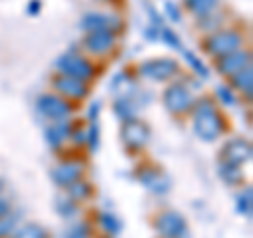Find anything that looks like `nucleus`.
Instances as JSON below:
<instances>
[{"label":"nucleus","instance_id":"12","mask_svg":"<svg viewBox=\"0 0 253 238\" xmlns=\"http://www.w3.org/2000/svg\"><path fill=\"white\" fill-rule=\"evenodd\" d=\"M81 173H83V166L78 162H63L59 166H55L51 177L61 186H70L72 181H76L78 177H81Z\"/></svg>","mask_w":253,"mask_h":238},{"label":"nucleus","instance_id":"20","mask_svg":"<svg viewBox=\"0 0 253 238\" xmlns=\"http://www.w3.org/2000/svg\"><path fill=\"white\" fill-rule=\"evenodd\" d=\"M15 238H46V236H44V230L41 226L28 224V226H23L17 234H15Z\"/></svg>","mask_w":253,"mask_h":238},{"label":"nucleus","instance_id":"8","mask_svg":"<svg viewBox=\"0 0 253 238\" xmlns=\"http://www.w3.org/2000/svg\"><path fill=\"white\" fill-rule=\"evenodd\" d=\"M148 135H150V129L141 120H133V118H129L123 126V139H125V144L131 146V148L144 146L148 141Z\"/></svg>","mask_w":253,"mask_h":238},{"label":"nucleus","instance_id":"10","mask_svg":"<svg viewBox=\"0 0 253 238\" xmlns=\"http://www.w3.org/2000/svg\"><path fill=\"white\" fill-rule=\"evenodd\" d=\"M249 156H251V146L245 139H232L224 148V162L241 164L245 160H249Z\"/></svg>","mask_w":253,"mask_h":238},{"label":"nucleus","instance_id":"25","mask_svg":"<svg viewBox=\"0 0 253 238\" xmlns=\"http://www.w3.org/2000/svg\"><path fill=\"white\" fill-rule=\"evenodd\" d=\"M13 228H15V217H11V215H2V217H0V238L9 236V232Z\"/></svg>","mask_w":253,"mask_h":238},{"label":"nucleus","instance_id":"14","mask_svg":"<svg viewBox=\"0 0 253 238\" xmlns=\"http://www.w3.org/2000/svg\"><path fill=\"white\" fill-rule=\"evenodd\" d=\"M55 86L61 91V93H66L70 95V97H84L86 95V86L78 80V78H72V76H63V78H57L55 80Z\"/></svg>","mask_w":253,"mask_h":238},{"label":"nucleus","instance_id":"2","mask_svg":"<svg viewBox=\"0 0 253 238\" xmlns=\"http://www.w3.org/2000/svg\"><path fill=\"white\" fill-rule=\"evenodd\" d=\"M156 230L163 236H167V238H188V226H186V221L175 211L163 213V215L158 217V221H156Z\"/></svg>","mask_w":253,"mask_h":238},{"label":"nucleus","instance_id":"31","mask_svg":"<svg viewBox=\"0 0 253 238\" xmlns=\"http://www.w3.org/2000/svg\"><path fill=\"white\" fill-rule=\"evenodd\" d=\"M165 11H167L169 19H173V21H179V11L175 9V4H173V2H165Z\"/></svg>","mask_w":253,"mask_h":238},{"label":"nucleus","instance_id":"11","mask_svg":"<svg viewBox=\"0 0 253 238\" xmlns=\"http://www.w3.org/2000/svg\"><path fill=\"white\" fill-rule=\"evenodd\" d=\"M245 66H249V53L232 51V53L224 55V59L219 61V72L221 74H236V72H241Z\"/></svg>","mask_w":253,"mask_h":238},{"label":"nucleus","instance_id":"7","mask_svg":"<svg viewBox=\"0 0 253 238\" xmlns=\"http://www.w3.org/2000/svg\"><path fill=\"white\" fill-rule=\"evenodd\" d=\"M38 112L46 118H51V120H63V118L70 114V106L66 101H61L59 97L42 95V97L38 99Z\"/></svg>","mask_w":253,"mask_h":238},{"label":"nucleus","instance_id":"19","mask_svg":"<svg viewBox=\"0 0 253 238\" xmlns=\"http://www.w3.org/2000/svg\"><path fill=\"white\" fill-rule=\"evenodd\" d=\"M68 133V126L66 124H55V126H49L46 129V141H49L51 146H59L63 137H66Z\"/></svg>","mask_w":253,"mask_h":238},{"label":"nucleus","instance_id":"26","mask_svg":"<svg viewBox=\"0 0 253 238\" xmlns=\"http://www.w3.org/2000/svg\"><path fill=\"white\" fill-rule=\"evenodd\" d=\"M239 211L245 215H251V190H247L241 198H239Z\"/></svg>","mask_w":253,"mask_h":238},{"label":"nucleus","instance_id":"18","mask_svg":"<svg viewBox=\"0 0 253 238\" xmlns=\"http://www.w3.org/2000/svg\"><path fill=\"white\" fill-rule=\"evenodd\" d=\"M188 9L192 13H199V15H207L211 9H215L217 0H186Z\"/></svg>","mask_w":253,"mask_h":238},{"label":"nucleus","instance_id":"33","mask_svg":"<svg viewBox=\"0 0 253 238\" xmlns=\"http://www.w3.org/2000/svg\"><path fill=\"white\" fill-rule=\"evenodd\" d=\"M97 114H99V104L95 101V106L91 108V112H89V116H91V120H93V122H95V118H97Z\"/></svg>","mask_w":253,"mask_h":238},{"label":"nucleus","instance_id":"6","mask_svg":"<svg viewBox=\"0 0 253 238\" xmlns=\"http://www.w3.org/2000/svg\"><path fill=\"white\" fill-rule=\"evenodd\" d=\"M241 44V36L234 34V32H219V34H213L207 40V49L209 53L215 55H228L239 49Z\"/></svg>","mask_w":253,"mask_h":238},{"label":"nucleus","instance_id":"35","mask_svg":"<svg viewBox=\"0 0 253 238\" xmlns=\"http://www.w3.org/2000/svg\"><path fill=\"white\" fill-rule=\"evenodd\" d=\"M6 211H9V202H6V200H0V217L6 215Z\"/></svg>","mask_w":253,"mask_h":238},{"label":"nucleus","instance_id":"3","mask_svg":"<svg viewBox=\"0 0 253 238\" xmlns=\"http://www.w3.org/2000/svg\"><path fill=\"white\" fill-rule=\"evenodd\" d=\"M57 66H59V70L66 76L78 78V80H83V78H89L93 74L91 63L86 61V59H83V57H78V55H74V53H66L63 57H59Z\"/></svg>","mask_w":253,"mask_h":238},{"label":"nucleus","instance_id":"23","mask_svg":"<svg viewBox=\"0 0 253 238\" xmlns=\"http://www.w3.org/2000/svg\"><path fill=\"white\" fill-rule=\"evenodd\" d=\"M91 192V188L86 186V184H76V181H72V184H70V194H72V198H84L86 194Z\"/></svg>","mask_w":253,"mask_h":238},{"label":"nucleus","instance_id":"17","mask_svg":"<svg viewBox=\"0 0 253 238\" xmlns=\"http://www.w3.org/2000/svg\"><path fill=\"white\" fill-rule=\"evenodd\" d=\"M219 175L224 181H228V184H236V181H241V169L239 164H230V162H224L219 166Z\"/></svg>","mask_w":253,"mask_h":238},{"label":"nucleus","instance_id":"9","mask_svg":"<svg viewBox=\"0 0 253 238\" xmlns=\"http://www.w3.org/2000/svg\"><path fill=\"white\" fill-rule=\"evenodd\" d=\"M81 28L89 30V32H116L121 28V21H118L114 15L91 13V15H86V17H83Z\"/></svg>","mask_w":253,"mask_h":238},{"label":"nucleus","instance_id":"15","mask_svg":"<svg viewBox=\"0 0 253 238\" xmlns=\"http://www.w3.org/2000/svg\"><path fill=\"white\" fill-rule=\"evenodd\" d=\"M141 184H144L148 190H152V192H167L169 190V179H165L158 171H146L141 173Z\"/></svg>","mask_w":253,"mask_h":238},{"label":"nucleus","instance_id":"34","mask_svg":"<svg viewBox=\"0 0 253 238\" xmlns=\"http://www.w3.org/2000/svg\"><path fill=\"white\" fill-rule=\"evenodd\" d=\"M38 9H41V2H38V0H34V2L30 4V9H28V11H30L32 15H36V13H38Z\"/></svg>","mask_w":253,"mask_h":238},{"label":"nucleus","instance_id":"16","mask_svg":"<svg viewBox=\"0 0 253 238\" xmlns=\"http://www.w3.org/2000/svg\"><path fill=\"white\" fill-rule=\"evenodd\" d=\"M251 82H253V72H251V66H245L241 72H236V78H234V84L239 86L241 91L247 93V97L251 95Z\"/></svg>","mask_w":253,"mask_h":238},{"label":"nucleus","instance_id":"32","mask_svg":"<svg viewBox=\"0 0 253 238\" xmlns=\"http://www.w3.org/2000/svg\"><path fill=\"white\" fill-rule=\"evenodd\" d=\"M57 209L63 213V215H72L74 213V202H70V200H61L57 204Z\"/></svg>","mask_w":253,"mask_h":238},{"label":"nucleus","instance_id":"5","mask_svg":"<svg viewBox=\"0 0 253 238\" xmlns=\"http://www.w3.org/2000/svg\"><path fill=\"white\" fill-rule=\"evenodd\" d=\"M165 106H167V110H171V112H186V110L192 106V95H190V91L186 89V86L181 84H173L169 86L167 91H165Z\"/></svg>","mask_w":253,"mask_h":238},{"label":"nucleus","instance_id":"28","mask_svg":"<svg viewBox=\"0 0 253 238\" xmlns=\"http://www.w3.org/2000/svg\"><path fill=\"white\" fill-rule=\"evenodd\" d=\"M163 40L165 42H167V44H171V46H175V49H181V42H179V38L175 36V34H173V32L171 30H163Z\"/></svg>","mask_w":253,"mask_h":238},{"label":"nucleus","instance_id":"1","mask_svg":"<svg viewBox=\"0 0 253 238\" xmlns=\"http://www.w3.org/2000/svg\"><path fill=\"white\" fill-rule=\"evenodd\" d=\"M224 129V122H221L219 114L211 108L209 101H203V104L196 106V118H194V131L203 141H213Z\"/></svg>","mask_w":253,"mask_h":238},{"label":"nucleus","instance_id":"29","mask_svg":"<svg viewBox=\"0 0 253 238\" xmlns=\"http://www.w3.org/2000/svg\"><path fill=\"white\" fill-rule=\"evenodd\" d=\"M217 95L221 97V104H226V106H232L234 104V97H232V93L226 89V86H219L217 89Z\"/></svg>","mask_w":253,"mask_h":238},{"label":"nucleus","instance_id":"30","mask_svg":"<svg viewBox=\"0 0 253 238\" xmlns=\"http://www.w3.org/2000/svg\"><path fill=\"white\" fill-rule=\"evenodd\" d=\"M89 144H91L93 150H97V146H99V131H97V124L95 122L91 126V131H89Z\"/></svg>","mask_w":253,"mask_h":238},{"label":"nucleus","instance_id":"24","mask_svg":"<svg viewBox=\"0 0 253 238\" xmlns=\"http://www.w3.org/2000/svg\"><path fill=\"white\" fill-rule=\"evenodd\" d=\"M101 224L106 226V230H110L112 234L121 232V221H118L114 215H101Z\"/></svg>","mask_w":253,"mask_h":238},{"label":"nucleus","instance_id":"27","mask_svg":"<svg viewBox=\"0 0 253 238\" xmlns=\"http://www.w3.org/2000/svg\"><path fill=\"white\" fill-rule=\"evenodd\" d=\"M68 238H89V230H86L84 224H76L72 230H70Z\"/></svg>","mask_w":253,"mask_h":238},{"label":"nucleus","instance_id":"21","mask_svg":"<svg viewBox=\"0 0 253 238\" xmlns=\"http://www.w3.org/2000/svg\"><path fill=\"white\" fill-rule=\"evenodd\" d=\"M114 112L121 116L123 120H129V118H133V112H135V108H133V104H131L129 99H121V101H116Z\"/></svg>","mask_w":253,"mask_h":238},{"label":"nucleus","instance_id":"22","mask_svg":"<svg viewBox=\"0 0 253 238\" xmlns=\"http://www.w3.org/2000/svg\"><path fill=\"white\" fill-rule=\"evenodd\" d=\"M181 53H184V57H186V61L190 63V66H192L194 70H196V72H199L201 76H207L209 72H207V70H205V66H203V61L199 59V57H194V55L192 53H190V51H184V49H181Z\"/></svg>","mask_w":253,"mask_h":238},{"label":"nucleus","instance_id":"4","mask_svg":"<svg viewBox=\"0 0 253 238\" xmlns=\"http://www.w3.org/2000/svg\"><path fill=\"white\" fill-rule=\"evenodd\" d=\"M177 72V63L173 59H152L141 63V74L152 80H167Z\"/></svg>","mask_w":253,"mask_h":238},{"label":"nucleus","instance_id":"13","mask_svg":"<svg viewBox=\"0 0 253 238\" xmlns=\"http://www.w3.org/2000/svg\"><path fill=\"white\" fill-rule=\"evenodd\" d=\"M84 44H86V49L93 53H106L112 49V44H114L112 32H89Z\"/></svg>","mask_w":253,"mask_h":238}]
</instances>
